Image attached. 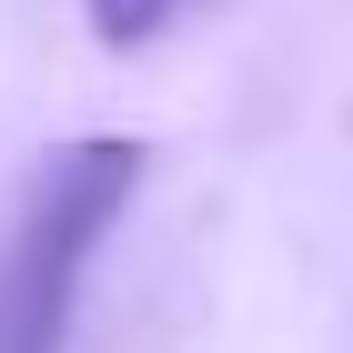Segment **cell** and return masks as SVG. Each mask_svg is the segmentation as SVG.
I'll list each match as a JSON object with an SVG mask.
<instances>
[{
    "mask_svg": "<svg viewBox=\"0 0 353 353\" xmlns=\"http://www.w3.org/2000/svg\"><path fill=\"white\" fill-rule=\"evenodd\" d=\"M91 10V41L101 51H152L162 30H182L192 10H212V0H81Z\"/></svg>",
    "mask_w": 353,
    "mask_h": 353,
    "instance_id": "cell-2",
    "label": "cell"
},
{
    "mask_svg": "<svg viewBox=\"0 0 353 353\" xmlns=\"http://www.w3.org/2000/svg\"><path fill=\"white\" fill-rule=\"evenodd\" d=\"M141 172H152V152L132 132H81L61 152H41L21 222L0 243V353H61L71 293H81L91 252L111 243V222L132 212Z\"/></svg>",
    "mask_w": 353,
    "mask_h": 353,
    "instance_id": "cell-1",
    "label": "cell"
}]
</instances>
